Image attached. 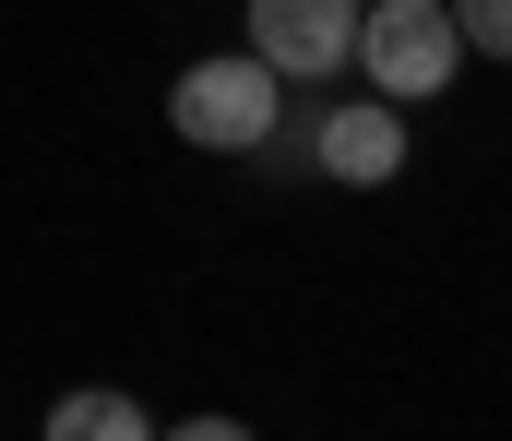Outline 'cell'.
<instances>
[{
    "label": "cell",
    "mask_w": 512,
    "mask_h": 441,
    "mask_svg": "<svg viewBox=\"0 0 512 441\" xmlns=\"http://www.w3.org/2000/svg\"><path fill=\"white\" fill-rule=\"evenodd\" d=\"M346 60H358V84H370L382 108H417V96H441V84L465 72V36H453L441 0H370Z\"/></svg>",
    "instance_id": "7a4b0ae2"
},
{
    "label": "cell",
    "mask_w": 512,
    "mask_h": 441,
    "mask_svg": "<svg viewBox=\"0 0 512 441\" xmlns=\"http://www.w3.org/2000/svg\"><path fill=\"white\" fill-rule=\"evenodd\" d=\"M155 441H262L251 418H179V430H155Z\"/></svg>",
    "instance_id": "52a82bcc"
},
{
    "label": "cell",
    "mask_w": 512,
    "mask_h": 441,
    "mask_svg": "<svg viewBox=\"0 0 512 441\" xmlns=\"http://www.w3.org/2000/svg\"><path fill=\"white\" fill-rule=\"evenodd\" d=\"M48 441H155V418H143V394H120V382H84V394L48 406Z\"/></svg>",
    "instance_id": "5b68a950"
},
{
    "label": "cell",
    "mask_w": 512,
    "mask_h": 441,
    "mask_svg": "<svg viewBox=\"0 0 512 441\" xmlns=\"http://www.w3.org/2000/svg\"><path fill=\"white\" fill-rule=\"evenodd\" d=\"M441 12H453V36L477 60H512V0H441Z\"/></svg>",
    "instance_id": "8992f818"
},
{
    "label": "cell",
    "mask_w": 512,
    "mask_h": 441,
    "mask_svg": "<svg viewBox=\"0 0 512 441\" xmlns=\"http://www.w3.org/2000/svg\"><path fill=\"white\" fill-rule=\"evenodd\" d=\"M310 167L334 179V191H393L405 179V108L382 96H334V108H310Z\"/></svg>",
    "instance_id": "3957f363"
},
{
    "label": "cell",
    "mask_w": 512,
    "mask_h": 441,
    "mask_svg": "<svg viewBox=\"0 0 512 441\" xmlns=\"http://www.w3.org/2000/svg\"><path fill=\"white\" fill-rule=\"evenodd\" d=\"M274 120H286V84L262 72L251 48H215V60H191V72L167 84V132L203 144V155H262Z\"/></svg>",
    "instance_id": "6da1fadb"
},
{
    "label": "cell",
    "mask_w": 512,
    "mask_h": 441,
    "mask_svg": "<svg viewBox=\"0 0 512 441\" xmlns=\"http://www.w3.org/2000/svg\"><path fill=\"white\" fill-rule=\"evenodd\" d=\"M358 12L370 0H251V60L274 84H322V72H346Z\"/></svg>",
    "instance_id": "277c9868"
}]
</instances>
